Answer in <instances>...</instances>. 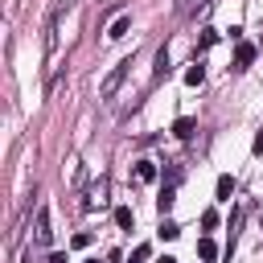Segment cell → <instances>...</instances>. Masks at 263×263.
<instances>
[{
  "instance_id": "obj_1",
  "label": "cell",
  "mask_w": 263,
  "mask_h": 263,
  "mask_svg": "<svg viewBox=\"0 0 263 263\" xmlns=\"http://www.w3.org/2000/svg\"><path fill=\"white\" fill-rule=\"evenodd\" d=\"M127 70H132V62H119V66H115V70H111V74L103 78V86H99V95H103V99H115V90L123 86V78H127Z\"/></svg>"
},
{
  "instance_id": "obj_2",
  "label": "cell",
  "mask_w": 263,
  "mask_h": 263,
  "mask_svg": "<svg viewBox=\"0 0 263 263\" xmlns=\"http://www.w3.org/2000/svg\"><path fill=\"white\" fill-rule=\"evenodd\" d=\"M62 12H66V4H58L49 12V21H45V58H53V49H58V21H62Z\"/></svg>"
},
{
  "instance_id": "obj_3",
  "label": "cell",
  "mask_w": 263,
  "mask_h": 263,
  "mask_svg": "<svg viewBox=\"0 0 263 263\" xmlns=\"http://www.w3.org/2000/svg\"><path fill=\"white\" fill-rule=\"evenodd\" d=\"M107 193H111V185L99 177V181L86 189V201H82V210H103V205H107Z\"/></svg>"
},
{
  "instance_id": "obj_4",
  "label": "cell",
  "mask_w": 263,
  "mask_h": 263,
  "mask_svg": "<svg viewBox=\"0 0 263 263\" xmlns=\"http://www.w3.org/2000/svg\"><path fill=\"white\" fill-rule=\"evenodd\" d=\"M33 242L49 247L53 242V226H49V210H37V226H33Z\"/></svg>"
},
{
  "instance_id": "obj_5",
  "label": "cell",
  "mask_w": 263,
  "mask_h": 263,
  "mask_svg": "<svg viewBox=\"0 0 263 263\" xmlns=\"http://www.w3.org/2000/svg\"><path fill=\"white\" fill-rule=\"evenodd\" d=\"M251 62H255V45L251 41H238L234 45V70H247Z\"/></svg>"
},
{
  "instance_id": "obj_6",
  "label": "cell",
  "mask_w": 263,
  "mask_h": 263,
  "mask_svg": "<svg viewBox=\"0 0 263 263\" xmlns=\"http://www.w3.org/2000/svg\"><path fill=\"white\" fill-rule=\"evenodd\" d=\"M197 132V119H189V115H181V119H173V136L177 140H189Z\"/></svg>"
},
{
  "instance_id": "obj_7",
  "label": "cell",
  "mask_w": 263,
  "mask_h": 263,
  "mask_svg": "<svg viewBox=\"0 0 263 263\" xmlns=\"http://www.w3.org/2000/svg\"><path fill=\"white\" fill-rule=\"evenodd\" d=\"M127 29H132V16L123 12V16H115V21H111V29H107V37H111V41H119V37H123Z\"/></svg>"
},
{
  "instance_id": "obj_8",
  "label": "cell",
  "mask_w": 263,
  "mask_h": 263,
  "mask_svg": "<svg viewBox=\"0 0 263 263\" xmlns=\"http://www.w3.org/2000/svg\"><path fill=\"white\" fill-rule=\"evenodd\" d=\"M173 201H177V185H164V189H160V197H156V210H160V214H168V210H173Z\"/></svg>"
},
{
  "instance_id": "obj_9",
  "label": "cell",
  "mask_w": 263,
  "mask_h": 263,
  "mask_svg": "<svg viewBox=\"0 0 263 263\" xmlns=\"http://www.w3.org/2000/svg\"><path fill=\"white\" fill-rule=\"evenodd\" d=\"M136 181H140V185L156 181V164H152V160H140V164H136Z\"/></svg>"
},
{
  "instance_id": "obj_10",
  "label": "cell",
  "mask_w": 263,
  "mask_h": 263,
  "mask_svg": "<svg viewBox=\"0 0 263 263\" xmlns=\"http://www.w3.org/2000/svg\"><path fill=\"white\" fill-rule=\"evenodd\" d=\"M185 82H189V86H201V82H205V66H201V62H193V66L185 70Z\"/></svg>"
},
{
  "instance_id": "obj_11",
  "label": "cell",
  "mask_w": 263,
  "mask_h": 263,
  "mask_svg": "<svg viewBox=\"0 0 263 263\" xmlns=\"http://www.w3.org/2000/svg\"><path fill=\"white\" fill-rule=\"evenodd\" d=\"M115 226H119V230H132V226H136V214H132L127 205H119V210H115Z\"/></svg>"
},
{
  "instance_id": "obj_12",
  "label": "cell",
  "mask_w": 263,
  "mask_h": 263,
  "mask_svg": "<svg viewBox=\"0 0 263 263\" xmlns=\"http://www.w3.org/2000/svg\"><path fill=\"white\" fill-rule=\"evenodd\" d=\"M156 234H160V238H168V242H173V238H177V234H181V226H177V222H173V218H160V226H156Z\"/></svg>"
},
{
  "instance_id": "obj_13",
  "label": "cell",
  "mask_w": 263,
  "mask_h": 263,
  "mask_svg": "<svg viewBox=\"0 0 263 263\" xmlns=\"http://www.w3.org/2000/svg\"><path fill=\"white\" fill-rule=\"evenodd\" d=\"M197 259H201V263H214V259H218V247H214L210 238H201V242H197Z\"/></svg>"
},
{
  "instance_id": "obj_14",
  "label": "cell",
  "mask_w": 263,
  "mask_h": 263,
  "mask_svg": "<svg viewBox=\"0 0 263 263\" xmlns=\"http://www.w3.org/2000/svg\"><path fill=\"white\" fill-rule=\"evenodd\" d=\"M234 197V177H218V201H230Z\"/></svg>"
},
{
  "instance_id": "obj_15",
  "label": "cell",
  "mask_w": 263,
  "mask_h": 263,
  "mask_svg": "<svg viewBox=\"0 0 263 263\" xmlns=\"http://www.w3.org/2000/svg\"><path fill=\"white\" fill-rule=\"evenodd\" d=\"M164 74H168V53L160 49V53H156V70H152V82H160Z\"/></svg>"
},
{
  "instance_id": "obj_16",
  "label": "cell",
  "mask_w": 263,
  "mask_h": 263,
  "mask_svg": "<svg viewBox=\"0 0 263 263\" xmlns=\"http://www.w3.org/2000/svg\"><path fill=\"white\" fill-rule=\"evenodd\" d=\"M218 41V29H201V37H197V49H210Z\"/></svg>"
},
{
  "instance_id": "obj_17",
  "label": "cell",
  "mask_w": 263,
  "mask_h": 263,
  "mask_svg": "<svg viewBox=\"0 0 263 263\" xmlns=\"http://www.w3.org/2000/svg\"><path fill=\"white\" fill-rule=\"evenodd\" d=\"M148 255H152V247H148V242H140V247H136V251H132V259H127V263H144V259H148Z\"/></svg>"
},
{
  "instance_id": "obj_18",
  "label": "cell",
  "mask_w": 263,
  "mask_h": 263,
  "mask_svg": "<svg viewBox=\"0 0 263 263\" xmlns=\"http://www.w3.org/2000/svg\"><path fill=\"white\" fill-rule=\"evenodd\" d=\"M201 226L214 230V226H218V210H205V214H201Z\"/></svg>"
},
{
  "instance_id": "obj_19",
  "label": "cell",
  "mask_w": 263,
  "mask_h": 263,
  "mask_svg": "<svg viewBox=\"0 0 263 263\" xmlns=\"http://www.w3.org/2000/svg\"><path fill=\"white\" fill-rule=\"evenodd\" d=\"M251 152H255V156H263V127L255 132V144H251Z\"/></svg>"
},
{
  "instance_id": "obj_20",
  "label": "cell",
  "mask_w": 263,
  "mask_h": 263,
  "mask_svg": "<svg viewBox=\"0 0 263 263\" xmlns=\"http://www.w3.org/2000/svg\"><path fill=\"white\" fill-rule=\"evenodd\" d=\"M214 0H189V12H201V8H210Z\"/></svg>"
},
{
  "instance_id": "obj_21",
  "label": "cell",
  "mask_w": 263,
  "mask_h": 263,
  "mask_svg": "<svg viewBox=\"0 0 263 263\" xmlns=\"http://www.w3.org/2000/svg\"><path fill=\"white\" fill-rule=\"evenodd\" d=\"M49 263H66V255H62V251H53V255H49Z\"/></svg>"
},
{
  "instance_id": "obj_22",
  "label": "cell",
  "mask_w": 263,
  "mask_h": 263,
  "mask_svg": "<svg viewBox=\"0 0 263 263\" xmlns=\"http://www.w3.org/2000/svg\"><path fill=\"white\" fill-rule=\"evenodd\" d=\"M156 263H177V259H173V255H164V259H156Z\"/></svg>"
},
{
  "instance_id": "obj_23",
  "label": "cell",
  "mask_w": 263,
  "mask_h": 263,
  "mask_svg": "<svg viewBox=\"0 0 263 263\" xmlns=\"http://www.w3.org/2000/svg\"><path fill=\"white\" fill-rule=\"evenodd\" d=\"M86 263H99V259H86Z\"/></svg>"
},
{
  "instance_id": "obj_24",
  "label": "cell",
  "mask_w": 263,
  "mask_h": 263,
  "mask_svg": "<svg viewBox=\"0 0 263 263\" xmlns=\"http://www.w3.org/2000/svg\"><path fill=\"white\" fill-rule=\"evenodd\" d=\"M259 226H263V218H259Z\"/></svg>"
}]
</instances>
